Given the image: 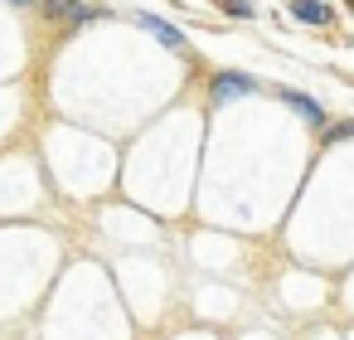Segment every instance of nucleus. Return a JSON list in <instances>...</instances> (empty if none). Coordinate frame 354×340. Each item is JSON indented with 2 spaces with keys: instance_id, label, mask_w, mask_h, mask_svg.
I'll list each match as a JSON object with an SVG mask.
<instances>
[{
  "instance_id": "nucleus-1",
  "label": "nucleus",
  "mask_w": 354,
  "mask_h": 340,
  "mask_svg": "<svg viewBox=\"0 0 354 340\" xmlns=\"http://www.w3.org/2000/svg\"><path fill=\"white\" fill-rule=\"evenodd\" d=\"M248 93H257V78L252 73H218L214 83H209V102L214 107H223V102H233V98H248Z\"/></svg>"
},
{
  "instance_id": "nucleus-2",
  "label": "nucleus",
  "mask_w": 354,
  "mask_h": 340,
  "mask_svg": "<svg viewBox=\"0 0 354 340\" xmlns=\"http://www.w3.org/2000/svg\"><path fill=\"white\" fill-rule=\"evenodd\" d=\"M131 20H136L156 44H165V49H175V54L185 49V30H175L170 20H160V15H151V10H141V15H131Z\"/></svg>"
},
{
  "instance_id": "nucleus-3",
  "label": "nucleus",
  "mask_w": 354,
  "mask_h": 340,
  "mask_svg": "<svg viewBox=\"0 0 354 340\" xmlns=\"http://www.w3.org/2000/svg\"><path fill=\"white\" fill-rule=\"evenodd\" d=\"M330 6L325 0H291V20H301V25H330Z\"/></svg>"
},
{
  "instance_id": "nucleus-4",
  "label": "nucleus",
  "mask_w": 354,
  "mask_h": 340,
  "mask_svg": "<svg viewBox=\"0 0 354 340\" xmlns=\"http://www.w3.org/2000/svg\"><path fill=\"white\" fill-rule=\"evenodd\" d=\"M281 102H286V107H291V112H301V117H306V122H315V127H320V122H325V107H320V102H315V98H306V93H281Z\"/></svg>"
},
{
  "instance_id": "nucleus-5",
  "label": "nucleus",
  "mask_w": 354,
  "mask_h": 340,
  "mask_svg": "<svg viewBox=\"0 0 354 340\" xmlns=\"http://www.w3.org/2000/svg\"><path fill=\"white\" fill-rule=\"evenodd\" d=\"M218 6H223L233 20H252V15H257V6H252V0H218Z\"/></svg>"
},
{
  "instance_id": "nucleus-6",
  "label": "nucleus",
  "mask_w": 354,
  "mask_h": 340,
  "mask_svg": "<svg viewBox=\"0 0 354 340\" xmlns=\"http://www.w3.org/2000/svg\"><path fill=\"white\" fill-rule=\"evenodd\" d=\"M73 6H78V0H44L49 20H68V15H73Z\"/></svg>"
},
{
  "instance_id": "nucleus-7",
  "label": "nucleus",
  "mask_w": 354,
  "mask_h": 340,
  "mask_svg": "<svg viewBox=\"0 0 354 340\" xmlns=\"http://www.w3.org/2000/svg\"><path fill=\"white\" fill-rule=\"evenodd\" d=\"M344 136H354V122H339V127L325 132V141H344Z\"/></svg>"
},
{
  "instance_id": "nucleus-8",
  "label": "nucleus",
  "mask_w": 354,
  "mask_h": 340,
  "mask_svg": "<svg viewBox=\"0 0 354 340\" xmlns=\"http://www.w3.org/2000/svg\"><path fill=\"white\" fill-rule=\"evenodd\" d=\"M10 6H15V10H25V6H35V0H10Z\"/></svg>"
}]
</instances>
